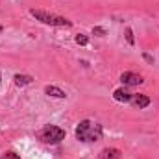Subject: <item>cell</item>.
Returning a JSON list of instances; mask_svg holds the SVG:
<instances>
[{
    "label": "cell",
    "instance_id": "6da1fadb",
    "mask_svg": "<svg viewBox=\"0 0 159 159\" xmlns=\"http://www.w3.org/2000/svg\"><path fill=\"white\" fill-rule=\"evenodd\" d=\"M74 135H76V139L80 143H96V141L102 139L104 128H102V124H98L94 120L85 119V120H80V124L74 129Z\"/></svg>",
    "mask_w": 159,
    "mask_h": 159
},
{
    "label": "cell",
    "instance_id": "7a4b0ae2",
    "mask_svg": "<svg viewBox=\"0 0 159 159\" xmlns=\"http://www.w3.org/2000/svg\"><path fill=\"white\" fill-rule=\"evenodd\" d=\"M30 15H32L35 20L46 24V26H57V28H70V26H72V22H70L69 19H65V17H61V15H54V13L43 11V9L32 7V9H30Z\"/></svg>",
    "mask_w": 159,
    "mask_h": 159
},
{
    "label": "cell",
    "instance_id": "3957f363",
    "mask_svg": "<svg viewBox=\"0 0 159 159\" xmlns=\"http://www.w3.org/2000/svg\"><path fill=\"white\" fill-rule=\"evenodd\" d=\"M37 139L44 144H57L65 139V129L54 124H46L37 131Z\"/></svg>",
    "mask_w": 159,
    "mask_h": 159
},
{
    "label": "cell",
    "instance_id": "277c9868",
    "mask_svg": "<svg viewBox=\"0 0 159 159\" xmlns=\"http://www.w3.org/2000/svg\"><path fill=\"white\" fill-rule=\"evenodd\" d=\"M120 81H122V85H124V87H139V85H143V83H144V80H143L141 74L131 72V70L122 72V74H120Z\"/></svg>",
    "mask_w": 159,
    "mask_h": 159
},
{
    "label": "cell",
    "instance_id": "5b68a950",
    "mask_svg": "<svg viewBox=\"0 0 159 159\" xmlns=\"http://www.w3.org/2000/svg\"><path fill=\"white\" fill-rule=\"evenodd\" d=\"M129 106L135 107V109H144V107L150 106V98H148L146 94H135V93H133V96H131V100H129Z\"/></svg>",
    "mask_w": 159,
    "mask_h": 159
},
{
    "label": "cell",
    "instance_id": "8992f818",
    "mask_svg": "<svg viewBox=\"0 0 159 159\" xmlns=\"http://www.w3.org/2000/svg\"><path fill=\"white\" fill-rule=\"evenodd\" d=\"M131 96H133V93H131V91H129L128 87H124V85L113 91V98H115L117 102H124V104H129Z\"/></svg>",
    "mask_w": 159,
    "mask_h": 159
},
{
    "label": "cell",
    "instance_id": "52a82bcc",
    "mask_svg": "<svg viewBox=\"0 0 159 159\" xmlns=\"http://www.w3.org/2000/svg\"><path fill=\"white\" fill-rule=\"evenodd\" d=\"M44 94L50 96V98H67V93L56 85H46L44 87Z\"/></svg>",
    "mask_w": 159,
    "mask_h": 159
},
{
    "label": "cell",
    "instance_id": "ba28073f",
    "mask_svg": "<svg viewBox=\"0 0 159 159\" xmlns=\"http://www.w3.org/2000/svg\"><path fill=\"white\" fill-rule=\"evenodd\" d=\"M120 157H122V152L119 148H104L98 154V159H120Z\"/></svg>",
    "mask_w": 159,
    "mask_h": 159
},
{
    "label": "cell",
    "instance_id": "9c48e42d",
    "mask_svg": "<svg viewBox=\"0 0 159 159\" xmlns=\"http://www.w3.org/2000/svg\"><path fill=\"white\" fill-rule=\"evenodd\" d=\"M13 81H15L17 87H26V85L34 83V78H32L30 74H15V76H13Z\"/></svg>",
    "mask_w": 159,
    "mask_h": 159
},
{
    "label": "cell",
    "instance_id": "30bf717a",
    "mask_svg": "<svg viewBox=\"0 0 159 159\" xmlns=\"http://www.w3.org/2000/svg\"><path fill=\"white\" fill-rule=\"evenodd\" d=\"M76 43H78L80 46H87V44H89V37H87V35H85V34H78V35H76Z\"/></svg>",
    "mask_w": 159,
    "mask_h": 159
},
{
    "label": "cell",
    "instance_id": "8fae6325",
    "mask_svg": "<svg viewBox=\"0 0 159 159\" xmlns=\"http://www.w3.org/2000/svg\"><path fill=\"white\" fill-rule=\"evenodd\" d=\"M126 41H128L129 46L135 44V37H133V30H131V28H126Z\"/></svg>",
    "mask_w": 159,
    "mask_h": 159
},
{
    "label": "cell",
    "instance_id": "7c38bea8",
    "mask_svg": "<svg viewBox=\"0 0 159 159\" xmlns=\"http://www.w3.org/2000/svg\"><path fill=\"white\" fill-rule=\"evenodd\" d=\"M107 32H106V28H102V26H94L93 28V35H98V37H104Z\"/></svg>",
    "mask_w": 159,
    "mask_h": 159
},
{
    "label": "cell",
    "instance_id": "4fadbf2b",
    "mask_svg": "<svg viewBox=\"0 0 159 159\" xmlns=\"http://www.w3.org/2000/svg\"><path fill=\"white\" fill-rule=\"evenodd\" d=\"M2 159H20V156H19V154H15V152H11V150H9V152H6V154H4V156H2Z\"/></svg>",
    "mask_w": 159,
    "mask_h": 159
},
{
    "label": "cell",
    "instance_id": "5bb4252c",
    "mask_svg": "<svg viewBox=\"0 0 159 159\" xmlns=\"http://www.w3.org/2000/svg\"><path fill=\"white\" fill-rule=\"evenodd\" d=\"M143 57H144V59H146L148 63H154V57H152L150 54H143Z\"/></svg>",
    "mask_w": 159,
    "mask_h": 159
},
{
    "label": "cell",
    "instance_id": "9a60e30c",
    "mask_svg": "<svg viewBox=\"0 0 159 159\" xmlns=\"http://www.w3.org/2000/svg\"><path fill=\"white\" fill-rule=\"evenodd\" d=\"M2 30H4V28H2V26H0V34H2Z\"/></svg>",
    "mask_w": 159,
    "mask_h": 159
},
{
    "label": "cell",
    "instance_id": "2e32d148",
    "mask_svg": "<svg viewBox=\"0 0 159 159\" xmlns=\"http://www.w3.org/2000/svg\"><path fill=\"white\" fill-rule=\"evenodd\" d=\"M0 83H2V74H0Z\"/></svg>",
    "mask_w": 159,
    "mask_h": 159
}]
</instances>
